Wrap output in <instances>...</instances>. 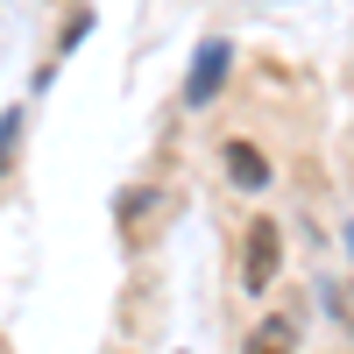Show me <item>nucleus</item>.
<instances>
[{"mask_svg": "<svg viewBox=\"0 0 354 354\" xmlns=\"http://www.w3.org/2000/svg\"><path fill=\"white\" fill-rule=\"evenodd\" d=\"M15 142H21V113L8 106V113H0V170H8V156H15Z\"/></svg>", "mask_w": 354, "mask_h": 354, "instance_id": "6", "label": "nucleus"}, {"mask_svg": "<svg viewBox=\"0 0 354 354\" xmlns=\"http://www.w3.org/2000/svg\"><path fill=\"white\" fill-rule=\"evenodd\" d=\"M326 305H333V319L354 333V283H326Z\"/></svg>", "mask_w": 354, "mask_h": 354, "instance_id": "5", "label": "nucleus"}, {"mask_svg": "<svg viewBox=\"0 0 354 354\" xmlns=\"http://www.w3.org/2000/svg\"><path fill=\"white\" fill-rule=\"evenodd\" d=\"M227 177H234L241 192H262V185H270V163H262L255 142H227Z\"/></svg>", "mask_w": 354, "mask_h": 354, "instance_id": "3", "label": "nucleus"}, {"mask_svg": "<svg viewBox=\"0 0 354 354\" xmlns=\"http://www.w3.org/2000/svg\"><path fill=\"white\" fill-rule=\"evenodd\" d=\"M277 255H283L277 227H270V220H255V227H248V262H241V283H248V290H270V277H277Z\"/></svg>", "mask_w": 354, "mask_h": 354, "instance_id": "1", "label": "nucleus"}, {"mask_svg": "<svg viewBox=\"0 0 354 354\" xmlns=\"http://www.w3.org/2000/svg\"><path fill=\"white\" fill-rule=\"evenodd\" d=\"M220 78H227V43H205L192 57V78H185V106H205L220 93Z\"/></svg>", "mask_w": 354, "mask_h": 354, "instance_id": "2", "label": "nucleus"}, {"mask_svg": "<svg viewBox=\"0 0 354 354\" xmlns=\"http://www.w3.org/2000/svg\"><path fill=\"white\" fill-rule=\"evenodd\" d=\"M290 347H298V326H290V319H262L241 354H290Z\"/></svg>", "mask_w": 354, "mask_h": 354, "instance_id": "4", "label": "nucleus"}]
</instances>
